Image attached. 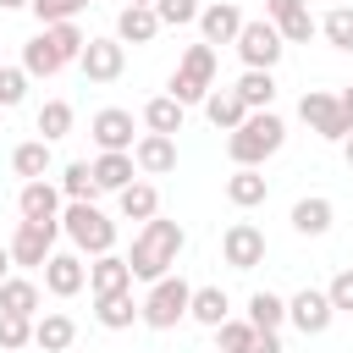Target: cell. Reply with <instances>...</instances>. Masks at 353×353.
I'll use <instances>...</instances> for the list:
<instances>
[{
    "label": "cell",
    "mask_w": 353,
    "mask_h": 353,
    "mask_svg": "<svg viewBox=\"0 0 353 353\" xmlns=\"http://www.w3.org/2000/svg\"><path fill=\"white\" fill-rule=\"evenodd\" d=\"M182 243H188V232L176 226V221H143V232L132 237V254H127V270H132V281H160V276H171V265H176V254H182Z\"/></svg>",
    "instance_id": "1"
},
{
    "label": "cell",
    "mask_w": 353,
    "mask_h": 353,
    "mask_svg": "<svg viewBox=\"0 0 353 353\" xmlns=\"http://www.w3.org/2000/svg\"><path fill=\"white\" fill-rule=\"evenodd\" d=\"M281 143H287V121H281L276 110H248L243 127L226 132V154H232V165H265Z\"/></svg>",
    "instance_id": "2"
},
{
    "label": "cell",
    "mask_w": 353,
    "mask_h": 353,
    "mask_svg": "<svg viewBox=\"0 0 353 353\" xmlns=\"http://www.w3.org/2000/svg\"><path fill=\"white\" fill-rule=\"evenodd\" d=\"M61 232L72 237L77 254H94V259L116 248V221L105 210H94V204H66L61 210Z\"/></svg>",
    "instance_id": "3"
},
{
    "label": "cell",
    "mask_w": 353,
    "mask_h": 353,
    "mask_svg": "<svg viewBox=\"0 0 353 353\" xmlns=\"http://www.w3.org/2000/svg\"><path fill=\"white\" fill-rule=\"evenodd\" d=\"M210 88H215V50L210 44H188L182 66L171 72V99L188 110V105H204Z\"/></svg>",
    "instance_id": "4"
},
{
    "label": "cell",
    "mask_w": 353,
    "mask_h": 353,
    "mask_svg": "<svg viewBox=\"0 0 353 353\" xmlns=\"http://www.w3.org/2000/svg\"><path fill=\"white\" fill-rule=\"evenodd\" d=\"M188 298H193V287H188L182 276H160V281L149 287V298L138 303V320H143L149 331H171L176 320H188Z\"/></svg>",
    "instance_id": "5"
},
{
    "label": "cell",
    "mask_w": 353,
    "mask_h": 353,
    "mask_svg": "<svg viewBox=\"0 0 353 353\" xmlns=\"http://www.w3.org/2000/svg\"><path fill=\"white\" fill-rule=\"evenodd\" d=\"M237 55H243V66L248 72H276V61L287 55V44H281V33H276V22H243V33H237Z\"/></svg>",
    "instance_id": "6"
},
{
    "label": "cell",
    "mask_w": 353,
    "mask_h": 353,
    "mask_svg": "<svg viewBox=\"0 0 353 353\" xmlns=\"http://www.w3.org/2000/svg\"><path fill=\"white\" fill-rule=\"evenodd\" d=\"M298 116L325 138V143H342L347 132H353V121L342 116V105H336V94H325V88H309L303 99H298Z\"/></svg>",
    "instance_id": "7"
},
{
    "label": "cell",
    "mask_w": 353,
    "mask_h": 353,
    "mask_svg": "<svg viewBox=\"0 0 353 353\" xmlns=\"http://www.w3.org/2000/svg\"><path fill=\"white\" fill-rule=\"evenodd\" d=\"M55 237H61V221H22L17 237H11V265H44L55 254Z\"/></svg>",
    "instance_id": "8"
},
{
    "label": "cell",
    "mask_w": 353,
    "mask_h": 353,
    "mask_svg": "<svg viewBox=\"0 0 353 353\" xmlns=\"http://www.w3.org/2000/svg\"><path fill=\"white\" fill-rule=\"evenodd\" d=\"M221 259H226L232 270H254V265H265V232H259L254 221H232V226L221 232Z\"/></svg>",
    "instance_id": "9"
},
{
    "label": "cell",
    "mask_w": 353,
    "mask_h": 353,
    "mask_svg": "<svg viewBox=\"0 0 353 353\" xmlns=\"http://www.w3.org/2000/svg\"><path fill=\"white\" fill-rule=\"evenodd\" d=\"M77 66H83L88 83H116L121 66H127V44L121 39H88L83 55H77Z\"/></svg>",
    "instance_id": "10"
},
{
    "label": "cell",
    "mask_w": 353,
    "mask_h": 353,
    "mask_svg": "<svg viewBox=\"0 0 353 353\" xmlns=\"http://www.w3.org/2000/svg\"><path fill=\"white\" fill-rule=\"evenodd\" d=\"M287 320H292L303 336H320V331L336 320V309H331V298H325L320 287H303V292L287 298Z\"/></svg>",
    "instance_id": "11"
},
{
    "label": "cell",
    "mask_w": 353,
    "mask_h": 353,
    "mask_svg": "<svg viewBox=\"0 0 353 353\" xmlns=\"http://www.w3.org/2000/svg\"><path fill=\"white\" fill-rule=\"evenodd\" d=\"M88 132H94L99 154H132V110L110 105V110H99V116L88 121Z\"/></svg>",
    "instance_id": "12"
},
{
    "label": "cell",
    "mask_w": 353,
    "mask_h": 353,
    "mask_svg": "<svg viewBox=\"0 0 353 353\" xmlns=\"http://www.w3.org/2000/svg\"><path fill=\"white\" fill-rule=\"evenodd\" d=\"M243 11L232 6V0H215V6H204L199 11V33H204V44L215 50V44H237V33H243Z\"/></svg>",
    "instance_id": "13"
},
{
    "label": "cell",
    "mask_w": 353,
    "mask_h": 353,
    "mask_svg": "<svg viewBox=\"0 0 353 353\" xmlns=\"http://www.w3.org/2000/svg\"><path fill=\"white\" fill-rule=\"evenodd\" d=\"M44 287H50L55 298H77V292L88 287V265H83L77 254H50V259H44Z\"/></svg>",
    "instance_id": "14"
},
{
    "label": "cell",
    "mask_w": 353,
    "mask_h": 353,
    "mask_svg": "<svg viewBox=\"0 0 353 353\" xmlns=\"http://www.w3.org/2000/svg\"><path fill=\"white\" fill-rule=\"evenodd\" d=\"M132 165H138L143 176H165V171H176V138L143 132V138L132 143Z\"/></svg>",
    "instance_id": "15"
},
{
    "label": "cell",
    "mask_w": 353,
    "mask_h": 353,
    "mask_svg": "<svg viewBox=\"0 0 353 353\" xmlns=\"http://www.w3.org/2000/svg\"><path fill=\"white\" fill-rule=\"evenodd\" d=\"M17 210H22V221H61V188L55 182H22V193H17Z\"/></svg>",
    "instance_id": "16"
},
{
    "label": "cell",
    "mask_w": 353,
    "mask_h": 353,
    "mask_svg": "<svg viewBox=\"0 0 353 353\" xmlns=\"http://www.w3.org/2000/svg\"><path fill=\"white\" fill-rule=\"evenodd\" d=\"M88 292H94V298L132 292V270H127V259H121V254H99V259L88 265Z\"/></svg>",
    "instance_id": "17"
},
{
    "label": "cell",
    "mask_w": 353,
    "mask_h": 353,
    "mask_svg": "<svg viewBox=\"0 0 353 353\" xmlns=\"http://www.w3.org/2000/svg\"><path fill=\"white\" fill-rule=\"evenodd\" d=\"M331 221H336V210H331L325 193H309V199L292 204V232H298V237H325Z\"/></svg>",
    "instance_id": "18"
},
{
    "label": "cell",
    "mask_w": 353,
    "mask_h": 353,
    "mask_svg": "<svg viewBox=\"0 0 353 353\" xmlns=\"http://www.w3.org/2000/svg\"><path fill=\"white\" fill-rule=\"evenodd\" d=\"M154 33H160L154 6H121V17H116V39L121 44H154Z\"/></svg>",
    "instance_id": "19"
},
{
    "label": "cell",
    "mask_w": 353,
    "mask_h": 353,
    "mask_svg": "<svg viewBox=\"0 0 353 353\" xmlns=\"http://www.w3.org/2000/svg\"><path fill=\"white\" fill-rule=\"evenodd\" d=\"M265 193H270V182H265V171H259V165H237V171L226 176V199H232L237 210L265 204Z\"/></svg>",
    "instance_id": "20"
},
{
    "label": "cell",
    "mask_w": 353,
    "mask_h": 353,
    "mask_svg": "<svg viewBox=\"0 0 353 353\" xmlns=\"http://www.w3.org/2000/svg\"><path fill=\"white\" fill-rule=\"evenodd\" d=\"M33 342H39L44 353H66V347L77 342V325H72V314H61V309L39 314V320H33Z\"/></svg>",
    "instance_id": "21"
},
{
    "label": "cell",
    "mask_w": 353,
    "mask_h": 353,
    "mask_svg": "<svg viewBox=\"0 0 353 353\" xmlns=\"http://www.w3.org/2000/svg\"><path fill=\"white\" fill-rule=\"evenodd\" d=\"M188 320H199V325H221V320H232V298L221 292V287H193V298H188Z\"/></svg>",
    "instance_id": "22"
},
{
    "label": "cell",
    "mask_w": 353,
    "mask_h": 353,
    "mask_svg": "<svg viewBox=\"0 0 353 353\" xmlns=\"http://www.w3.org/2000/svg\"><path fill=\"white\" fill-rule=\"evenodd\" d=\"M232 94H237L248 110H270V99H276V72H248V66H243V77L232 83Z\"/></svg>",
    "instance_id": "23"
},
{
    "label": "cell",
    "mask_w": 353,
    "mask_h": 353,
    "mask_svg": "<svg viewBox=\"0 0 353 353\" xmlns=\"http://www.w3.org/2000/svg\"><path fill=\"white\" fill-rule=\"evenodd\" d=\"M204 116L221 127V132H232V127H243V116H248V105L232 94V88H210L204 94Z\"/></svg>",
    "instance_id": "24"
},
{
    "label": "cell",
    "mask_w": 353,
    "mask_h": 353,
    "mask_svg": "<svg viewBox=\"0 0 353 353\" xmlns=\"http://www.w3.org/2000/svg\"><path fill=\"white\" fill-rule=\"evenodd\" d=\"M11 171H17L22 182H39V176H50V143H44V138H28V143H17V149H11Z\"/></svg>",
    "instance_id": "25"
},
{
    "label": "cell",
    "mask_w": 353,
    "mask_h": 353,
    "mask_svg": "<svg viewBox=\"0 0 353 353\" xmlns=\"http://www.w3.org/2000/svg\"><path fill=\"white\" fill-rule=\"evenodd\" d=\"M94 182H99V193H121L127 182H138L132 154H99V160H94Z\"/></svg>",
    "instance_id": "26"
},
{
    "label": "cell",
    "mask_w": 353,
    "mask_h": 353,
    "mask_svg": "<svg viewBox=\"0 0 353 353\" xmlns=\"http://www.w3.org/2000/svg\"><path fill=\"white\" fill-rule=\"evenodd\" d=\"M116 204H121L127 221H154V215H160V193H154V182H127V188L116 193Z\"/></svg>",
    "instance_id": "27"
},
{
    "label": "cell",
    "mask_w": 353,
    "mask_h": 353,
    "mask_svg": "<svg viewBox=\"0 0 353 353\" xmlns=\"http://www.w3.org/2000/svg\"><path fill=\"white\" fill-rule=\"evenodd\" d=\"M0 314H39V287L28 281V276H6L0 281Z\"/></svg>",
    "instance_id": "28"
},
{
    "label": "cell",
    "mask_w": 353,
    "mask_h": 353,
    "mask_svg": "<svg viewBox=\"0 0 353 353\" xmlns=\"http://www.w3.org/2000/svg\"><path fill=\"white\" fill-rule=\"evenodd\" d=\"M143 127L160 132V138H176V132H182V105H176L171 94H154V99L143 105Z\"/></svg>",
    "instance_id": "29"
},
{
    "label": "cell",
    "mask_w": 353,
    "mask_h": 353,
    "mask_svg": "<svg viewBox=\"0 0 353 353\" xmlns=\"http://www.w3.org/2000/svg\"><path fill=\"white\" fill-rule=\"evenodd\" d=\"M94 193H99L94 165H88V160H72V165L61 171V199H66V204H94Z\"/></svg>",
    "instance_id": "30"
},
{
    "label": "cell",
    "mask_w": 353,
    "mask_h": 353,
    "mask_svg": "<svg viewBox=\"0 0 353 353\" xmlns=\"http://www.w3.org/2000/svg\"><path fill=\"white\" fill-rule=\"evenodd\" d=\"M94 320H99L105 331H127V325L138 320V303H132V292H110V298H94Z\"/></svg>",
    "instance_id": "31"
},
{
    "label": "cell",
    "mask_w": 353,
    "mask_h": 353,
    "mask_svg": "<svg viewBox=\"0 0 353 353\" xmlns=\"http://www.w3.org/2000/svg\"><path fill=\"white\" fill-rule=\"evenodd\" d=\"M61 66H66V61H61V55L50 50V39H44V33L22 44V72H28V77H55Z\"/></svg>",
    "instance_id": "32"
},
{
    "label": "cell",
    "mask_w": 353,
    "mask_h": 353,
    "mask_svg": "<svg viewBox=\"0 0 353 353\" xmlns=\"http://www.w3.org/2000/svg\"><path fill=\"white\" fill-rule=\"evenodd\" d=\"M287 320V298H276V292H254L248 298V325L254 331H276Z\"/></svg>",
    "instance_id": "33"
},
{
    "label": "cell",
    "mask_w": 353,
    "mask_h": 353,
    "mask_svg": "<svg viewBox=\"0 0 353 353\" xmlns=\"http://www.w3.org/2000/svg\"><path fill=\"white\" fill-rule=\"evenodd\" d=\"M66 132H72V105H66V99H44V110H39V138L55 143V138H66Z\"/></svg>",
    "instance_id": "34"
},
{
    "label": "cell",
    "mask_w": 353,
    "mask_h": 353,
    "mask_svg": "<svg viewBox=\"0 0 353 353\" xmlns=\"http://www.w3.org/2000/svg\"><path fill=\"white\" fill-rule=\"evenodd\" d=\"M320 33H325V44H331V50H353V6L325 11V17H320Z\"/></svg>",
    "instance_id": "35"
},
{
    "label": "cell",
    "mask_w": 353,
    "mask_h": 353,
    "mask_svg": "<svg viewBox=\"0 0 353 353\" xmlns=\"http://www.w3.org/2000/svg\"><path fill=\"white\" fill-rule=\"evenodd\" d=\"M44 39H50V50H55L61 61H77V55H83V44H88L77 22H55V28H44Z\"/></svg>",
    "instance_id": "36"
},
{
    "label": "cell",
    "mask_w": 353,
    "mask_h": 353,
    "mask_svg": "<svg viewBox=\"0 0 353 353\" xmlns=\"http://www.w3.org/2000/svg\"><path fill=\"white\" fill-rule=\"evenodd\" d=\"M33 342V320L28 314H0V347L6 353H22Z\"/></svg>",
    "instance_id": "37"
},
{
    "label": "cell",
    "mask_w": 353,
    "mask_h": 353,
    "mask_svg": "<svg viewBox=\"0 0 353 353\" xmlns=\"http://www.w3.org/2000/svg\"><path fill=\"white\" fill-rule=\"evenodd\" d=\"M199 0H154V17H160V28H188V22H199Z\"/></svg>",
    "instance_id": "38"
},
{
    "label": "cell",
    "mask_w": 353,
    "mask_h": 353,
    "mask_svg": "<svg viewBox=\"0 0 353 353\" xmlns=\"http://www.w3.org/2000/svg\"><path fill=\"white\" fill-rule=\"evenodd\" d=\"M77 11H88V0H33V17H39L44 28H55V22H77Z\"/></svg>",
    "instance_id": "39"
},
{
    "label": "cell",
    "mask_w": 353,
    "mask_h": 353,
    "mask_svg": "<svg viewBox=\"0 0 353 353\" xmlns=\"http://www.w3.org/2000/svg\"><path fill=\"white\" fill-rule=\"evenodd\" d=\"M215 342H221V353H248L254 325H248V320H221V325H215Z\"/></svg>",
    "instance_id": "40"
},
{
    "label": "cell",
    "mask_w": 353,
    "mask_h": 353,
    "mask_svg": "<svg viewBox=\"0 0 353 353\" xmlns=\"http://www.w3.org/2000/svg\"><path fill=\"white\" fill-rule=\"evenodd\" d=\"M28 99V72L22 66H0V110H17Z\"/></svg>",
    "instance_id": "41"
},
{
    "label": "cell",
    "mask_w": 353,
    "mask_h": 353,
    "mask_svg": "<svg viewBox=\"0 0 353 353\" xmlns=\"http://www.w3.org/2000/svg\"><path fill=\"white\" fill-rule=\"evenodd\" d=\"M276 33H281V44H303V39H314V33H320V22H314V17H309V6H303V11H292L287 22H276Z\"/></svg>",
    "instance_id": "42"
},
{
    "label": "cell",
    "mask_w": 353,
    "mask_h": 353,
    "mask_svg": "<svg viewBox=\"0 0 353 353\" xmlns=\"http://www.w3.org/2000/svg\"><path fill=\"white\" fill-rule=\"evenodd\" d=\"M325 298H331V309H336V314H353V270H336V276H331V287H325Z\"/></svg>",
    "instance_id": "43"
},
{
    "label": "cell",
    "mask_w": 353,
    "mask_h": 353,
    "mask_svg": "<svg viewBox=\"0 0 353 353\" xmlns=\"http://www.w3.org/2000/svg\"><path fill=\"white\" fill-rule=\"evenodd\" d=\"M309 0H265V22H287L292 11H303Z\"/></svg>",
    "instance_id": "44"
},
{
    "label": "cell",
    "mask_w": 353,
    "mask_h": 353,
    "mask_svg": "<svg viewBox=\"0 0 353 353\" xmlns=\"http://www.w3.org/2000/svg\"><path fill=\"white\" fill-rule=\"evenodd\" d=\"M248 353H281V336H276V331H254Z\"/></svg>",
    "instance_id": "45"
},
{
    "label": "cell",
    "mask_w": 353,
    "mask_h": 353,
    "mask_svg": "<svg viewBox=\"0 0 353 353\" xmlns=\"http://www.w3.org/2000/svg\"><path fill=\"white\" fill-rule=\"evenodd\" d=\"M336 105H342V116L353 121V88H342V94H336Z\"/></svg>",
    "instance_id": "46"
},
{
    "label": "cell",
    "mask_w": 353,
    "mask_h": 353,
    "mask_svg": "<svg viewBox=\"0 0 353 353\" xmlns=\"http://www.w3.org/2000/svg\"><path fill=\"white\" fill-rule=\"evenodd\" d=\"M11 276V248H0V281Z\"/></svg>",
    "instance_id": "47"
},
{
    "label": "cell",
    "mask_w": 353,
    "mask_h": 353,
    "mask_svg": "<svg viewBox=\"0 0 353 353\" xmlns=\"http://www.w3.org/2000/svg\"><path fill=\"white\" fill-rule=\"evenodd\" d=\"M22 6H33V0H0V11H22Z\"/></svg>",
    "instance_id": "48"
},
{
    "label": "cell",
    "mask_w": 353,
    "mask_h": 353,
    "mask_svg": "<svg viewBox=\"0 0 353 353\" xmlns=\"http://www.w3.org/2000/svg\"><path fill=\"white\" fill-rule=\"evenodd\" d=\"M342 154H347V165H353V132H347V138H342Z\"/></svg>",
    "instance_id": "49"
},
{
    "label": "cell",
    "mask_w": 353,
    "mask_h": 353,
    "mask_svg": "<svg viewBox=\"0 0 353 353\" xmlns=\"http://www.w3.org/2000/svg\"><path fill=\"white\" fill-rule=\"evenodd\" d=\"M127 6H154V0H127Z\"/></svg>",
    "instance_id": "50"
},
{
    "label": "cell",
    "mask_w": 353,
    "mask_h": 353,
    "mask_svg": "<svg viewBox=\"0 0 353 353\" xmlns=\"http://www.w3.org/2000/svg\"><path fill=\"white\" fill-rule=\"evenodd\" d=\"M0 116H6V110H0Z\"/></svg>",
    "instance_id": "51"
}]
</instances>
